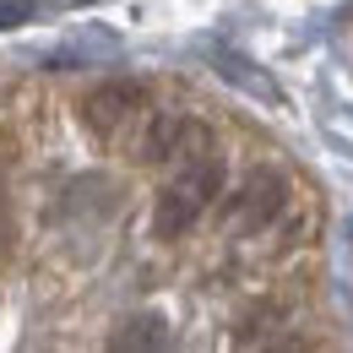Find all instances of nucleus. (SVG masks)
I'll use <instances>...</instances> for the list:
<instances>
[{"label": "nucleus", "instance_id": "obj_1", "mask_svg": "<svg viewBox=\"0 0 353 353\" xmlns=\"http://www.w3.org/2000/svg\"><path fill=\"white\" fill-rule=\"evenodd\" d=\"M223 152L218 147H185V169H179L169 185H163V196H158V207H152V234L158 239H179V234H190L196 218L212 207V196H223Z\"/></svg>", "mask_w": 353, "mask_h": 353}, {"label": "nucleus", "instance_id": "obj_2", "mask_svg": "<svg viewBox=\"0 0 353 353\" xmlns=\"http://www.w3.org/2000/svg\"><path fill=\"white\" fill-rule=\"evenodd\" d=\"M283 201H288V179L277 174V169H256V174L239 185V201H234V228H239V234H261L266 223L283 212Z\"/></svg>", "mask_w": 353, "mask_h": 353}, {"label": "nucleus", "instance_id": "obj_3", "mask_svg": "<svg viewBox=\"0 0 353 353\" xmlns=\"http://www.w3.org/2000/svg\"><path fill=\"white\" fill-rule=\"evenodd\" d=\"M141 103H147V92L136 88V82H109V88H98L88 103H82V120H88L92 136H103V141H109V136L125 131V120H131V114H141Z\"/></svg>", "mask_w": 353, "mask_h": 353}, {"label": "nucleus", "instance_id": "obj_4", "mask_svg": "<svg viewBox=\"0 0 353 353\" xmlns=\"http://www.w3.org/2000/svg\"><path fill=\"white\" fill-rule=\"evenodd\" d=\"M136 332H120V337H114V348H141V343H163V321H158V315H152V321H147V315H141V321H131Z\"/></svg>", "mask_w": 353, "mask_h": 353}, {"label": "nucleus", "instance_id": "obj_5", "mask_svg": "<svg viewBox=\"0 0 353 353\" xmlns=\"http://www.w3.org/2000/svg\"><path fill=\"white\" fill-rule=\"evenodd\" d=\"M33 11V0H0V28H11V22H22Z\"/></svg>", "mask_w": 353, "mask_h": 353}, {"label": "nucleus", "instance_id": "obj_6", "mask_svg": "<svg viewBox=\"0 0 353 353\" xmlns=\"http://www.w3.org/2000/svg\"><path fill=\"white\" fill-rule=\"evenodd\" d=\"M11 239V207H6V174H0V250Z\"/></svg>", "mask_w": 353, "mask_h": 353}]
</instances>
